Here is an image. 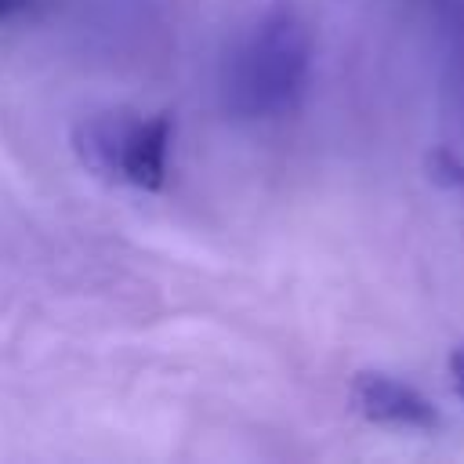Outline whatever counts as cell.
<instances>
[{
	"label": "cell",
	"mask_w": 464,
	"mask_h": 464,
	"mask_svg": "<svg viewBox=\"0 0 464 464\" xmlns=\"http://www.w3.org/2000/svg\"><path fill=\"white\" fill-rule=\"evenodd\" d=\"M312 36L308 25L286 11H265L243 29L221 62V102L236 120H279L286 116L308 83Z\"/></svg>",
	"instance_id": "cell-1"
},
{
	"label": "cell",
	"mask_w": 464,
	"mask_h": 464,
	"mask_svg": "<svg viewBox=\"0 0 464 464\" xmlns=\"http://www.w3.org/2000/svg\"><path fill=\"white\" fill-rule=\"evenodd\" d=\"M29 4H33V0H0V22H11V18H18V14H25Z\"/></svg>",
	"instance_id": "cell-5"
},
{
	"label": "cell",
	"mask_w": 464,
	"mask_h": 464,
	"mask_svg": "<svg viewBox=\"0 0 464 464\" xmlns=\"http://www.w3.org/2000/svg\"><path fill=\"white\" fill-rule=\"evenodd\" d=\"M174 116L138 109H102L72 127V152L80 167L120 188L160 192L167 181Z\"/></svg>",
	"instance_id": "cell-2"
},
{
	"label": "cell",
	"mask_w": 464,
	"mask_h": 464,
	"mask_svg": "<svg viewBox=\"0 0 464 464\" xmlns=\"http://www.w3.org/2000/svg\"><path fill=\"white\" fill-rule=\"evenodd\" d=\"M348 402L352 410L377 424V428H399V431H431L442 424L439 406L417 392L413 384L381 373V370H359L348 384Z\"/></svg>",
	"instance_id": "cell-3"
},
{
	"label": "cell",
	"mask_w": 464,
	"mask_h": 464,
	"mask_svg": "<svg viewBox=\"0 0 464 464\" xmlns=\"http://www.w3.org/2000/svg\"><path fill=\"white\" fill-rule=\"evenodd\" d=\"M450 377H453V392H457L460 402H464V344L450 352Z\"/></svg>",
	"instance_id": "cell-4"
}]
</instances>
